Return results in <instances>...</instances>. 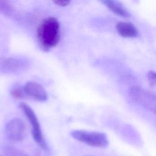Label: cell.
<instances>
[{
  "label": "cell",
  "instance_id": "obj_1",
  "mask_svg": "<svg viewBox=\"0 0 156 156\" xmlns=\"http://www.w3.org/2000/svg\"><path fill=\"white\" fill-rule=\"evenodd\" d=\"M60 37V25L54 17L44 19L37 30V38L40 48L44 51H48L55 46Z\"/></svg>",
  "mask_w": 156,
  "mask_h": 156
},
{
  "label": "cell",
  "instance_id": "obj_2",
  "mask_svg": "<svg viewBox=\"0 0 156 156\" xmlns=\"http://www.w3.org/2000/svg\"><path fill=\"white\" fill-rule=\"evenodd\" d=\"M71 135L80 142L96 147H105L108 144L107 135L102 132L74 130L71 132Z\"/></svg>",
  "mask_w": 156,
  "mask_h": 156
},
{
  "label": "cell",
  "instance_id": "obj_3",
  "mask_svg": "<svg viewBox=\"0 0 156 156\" xmlns=\"http://www.w3.org/2000/svg\"><path fill=\"white\" fill-rule=\"evenodd\" d=\"M129 94L132 99L143 108L155 112L156 99L155 96L138 86H132L128 90Z\"/></svg>",
  "mask_w": 156,
  "mask_h": 156
},
{
  "label": "cell",
  "instance_id": "obj_4",
  "mask_svg": "<svg viewBox=\"0 0 156 156\" xmlns=\"http://www.w3.org/2000/svg\"><path fill=\"white\" fill-rule=\"evenodd\" d=\"M19 107L23 110L31 125L32 135L34 140L40 147L46 149V144L43 139L40 122L35 112L29 105L24 102L20 103Z\"/></svg>",
  "mask_w": 156,
  "mask_h": 156
},
{
  "label": "cell",
  "instance_id": "obj_5",
  "mask_svg": "<svg viewBox=\"0 0 156 156\" xmlns=\"http://www.w3.org/2000/svg\"><path fill=\"white\" fill-rule=\"evenodd\" d=\"M25 131V124L20 118L12 119L9 121L5 128L7 138L13 142L21 141L24 138Z\"/></svg>",
  "mask_w": 156,
  "mask_h": 156
},
{
  "label": "cell",
  "instance_id": "obj_6",
  "mask_svg": "<svg viewBox=\"0 0 156 156\" xmlns=\"http://www.w3.org/2000/svg\"><path fill=\"white\" fill-rule=\"evenodd\" d=\"M29 62L23 58H7L0 60V70L6 73L18 72L27 67Z\"/></svg>",
  "mask_w": 156,
  "mask_h": 156
},
{
  "label": "cell",
  "instance_id": "obj_7",
  "mask_svg": "<svg viewBox=\"0 0 156 156\" xmlns=\"http://www.w3.org/2000/svg\"><path fill=\"white\" fill-rule=\"evenodd\" d=\"M26 95L39 101H45L48 99V94L44 88L38 83L27 82L24 86Z\"/></svg>",
  "mask_w": 156,
  "mask_h": 156
},
{
  "label": "cell",
  "instance_id": "obj_8",
  "mask_svg": "<svg viewBox=\"0 0 156 156\" xmlns=\"http://www.w3.org/2000/svg\"><path fill=\"white\" fill-rule=\"evenodd\" d=\"M116 30L119 35L125 38H134L138 35L137 28L129 22H119L116 25Z\"/></svg>",
  "mask_w": 156,
  "mask_h": 156
},
{
  "label": "cell",
  "instance_id": "obj_9",
  "mask_svg": "<svg viewBox=\"0 0 156 156\" xmlns=\"http://www.w3.org/2000/svg\"><path fill=\"white\" fill-rule=\"evenodd\" d=\"M102 2L111 11L119 16L122 17H129L130 16V14L125 8V7L118 1L105 0L102 1Z\"/></svg>",
  "mask_w": 156,
  "mask_h": 156
},
{
  "label": "cell",
  "instance_id": "obj_10",
  "mask_svg": "<svg viewBox=\"0 0 156 156\" xmlns=\"http://www.w3.org/2000/svg\"><path fill=\"white\" fill-rule=\"evenodd\" d=\"M2 152L4 156H28L23 151L12 146H4L2 149Z\"/></svg>",
  "mask_w": 156,
  "mask_h": 156
},
{
  "label": "cell",
  "instance_id": "obj_11",
  "mask_svg": "<svg viewBox=\"0 0 156 156\" xmlns=\"http://www.w3.org/2000/svg\"><path fill=\"white\" fill-rule=\"evenodd\" d=\"M10 94L13 98L17 99H22L26 95L24 93L23 86L22 85H17L12 88L10 91Z\"/></svg>",
  "mask_w": 156,
  "mask_h": 156
},
{
  "label": "cell",
  "instance_id": "obj_12",
  "mask_svg": "<svg viewBox=\"0 0 156 156\" xmlns=\"http://www.w3.org/2000/svg\"><path fill=\"white\" fill-rule=\"evenodd\" d=\"M147 79L149 84L152 87L155 85V73L153 71H150L147 73Z\"/></svg>",
  "mask_w": 156,
  "mask_h": 156
},
{
  "label": "cell",
  "instance_id": "obj_13",
  "mask_svg": "<svg viewBox=\"0 0 156 156\" xmlns=\"http://www.w3.org/2000/svg\"><path fill=\"white\" fill-rule=\"evenodd\" d=\"M53 2L57 5L62 6V7L67 6L70 3V1H66V0H57V1H54Z\"/></svg>",
  "mask_w": 156,
  "mask_h": 156
}]
</instances>
